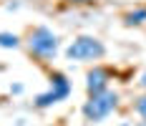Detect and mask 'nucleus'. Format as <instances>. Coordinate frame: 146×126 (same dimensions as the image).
Here are the masks:
<instances>
[{
	"label": "nucleus",
	"mask_w": 146,
	"mask_h": 126,
	"mask_svg": "<svg viewBox=\"0 0 146 126\" xmlns=\"http://www.w3.org/2000/svg\"><path fill=\"white\" fill-rule=\"evenodd\" d=\"M121 126H129V124H121Z\"/></svg>",
	"instance_id": "11"
},
{
	"label": "nucleus",
	"mask_w": 146,
	"mask_h": 126,
	"mask_svg": "<svg viewBox=\"0 0 146 126\" xmlns=\"http://www.w3.org/2000/svg\"><path fill=\"white\" fill-rule=\"evenodd\" d=\"M116 103H118L116 91H108V88H106L101 93H93V96L83 103V116H86L88 121H101V119H106L108 113L116 109Z\"/></svg>",
	"instance_id": "3"
},
{
	"label": "nucleus",
	"mask_w": 146,
	"mask_h": 126,
	"mask_svg": "<svg viewBox=\"0 0 146 126\" xmlns=\"http://www.w3.org/2000/svg\"><path fill=\"white\" fill-rule=\"evenodd\" d=\"M108 81H111V73H108L106 68H101V66H96L93 71H88V76H86V91H88V96L106 91V88H108Z\"/></svg>",
	"instance_id": "5"
},
{
	"label": "nucleus",
	"mask_w": 146,
	"mask_h": 126,
	"mask_svg": "<svg viewBox=\"0 0 146 126\" xmlns=\"http://www.w3.org/2000/svg\"><path fill=\"white\" fill-rule=\"evenodd\" d=\"M123 23L126 25H144L146 23V8H133L123 15Z\"/></svg>",
	"instance_id": "6"
},
{
	"label": "nucleus",
	"mask_w": 146,
	"mask_h": 126,
	"mask_svg": "<svg viewBox=\"0 0 146 126\" xmlns=\"http://www.w3.org/2000/svg\"><path fill=\"white\" fill-rule=\"evenodd\" d=\"M71 3H88V0H71Z\"/></svg>",
	"instance_id": "10"
},
{
	"label": "nucleus",
	"mask_w": 146,
	"mask_h": 126,
	"mask_svg": "<svg viewBox=\"0 0 146 126\" xmlns=\"http://www.w3.org/2000/svg\"><path fill=\"white\" fill-rule=\"evenodd\" d=\"M139 83H141V86H144V88H146V71H144V73H141V81H139Z\"/></svg>",
	"instance_id": "9"
},
{
	"label": "nucleus",
	"mask_w": 146,
	"mask_h": 126,
	"mask_svg": "<svg viewBox=\"0 0 146 126\" xmlns=\"http://www.w3.org/2000/svg\"><path fill=\"white\" fill-rule=\"evenodd\" d=\"M141 126H146V124H141Z\"/></svg>",
	"instance_id": "12"
},
{
	"label": "nucleus",
	"mask_w": 146,
	"mask_h": 126,
	"mask_svg": "<svg viewBox=\"0 0 146 126\" xmlns=\"http://www.w3.org/2000/svg\"><path fill=\"white\" fill-rule=\"evenodd\" d=\"M28 48L33 56L48 61V58H53L58 53V35L50 28H45V25H38V28L30 30V35H28Z\"/></svg>",
	"instance_id": "2"
},
{
	"label": "nucleus",
	"mask_w": 146,
	"mask_h": 126,
	"mask_svg": "<svg viewBox=\"0 0 146 126\" xmlns=\"http://www.w3.org/2000/svg\"><path fill=\"white\" fill-rule=\"evenodd\" d=\"M71 96V81L63 76V73H53L50 76V88L45 91V93H38L35 96V106L38 109H48V106H53V103H60V101H66V98Z\"/></svg>",
	"instance_id": "4"
},
{
	"label": "nucleus",
	"mask_w": 146,
	"mask_h": 126,
	"mask_svg": "<svg viewBox=\"0 0 146 126\" xmlns=\"http://www.w3.org/2000/svg\"><path fill=\"white\" fill-rule=\"evenodd\" d=\"M20 38L15 33H0V48H18Z\"/></svg>",
	"instance_id": "7"
},
{
	"label": "nucleus",
	"mask_w": 146,
	"mask_h": 126,
	"mask_svg": "<svg viewBox=\"0 0 146 126\" xmlns=\"http://www.w3.org/2000/svg\"><path fill=\"white\" fill-rule=\"evenodd\" d=\"M136 113L144 119V124H146V96H141L139 101H136Z\"/></svg>",
	"instance_id": "8"
},
{
	"label": "nucleus",
	"mask_w": 146,
	"mask_h": 126,
	"mask_svg": "<svg viewBox=\"0 0 146 126\" xmlns=\"http://www.w3.org/2000/svg\"><path fill=\"white\" fill-rule=\"evenodd\" d=\"M106 56V45L93 35H78L76 41L66 48L68 61H98Z\"/></svg>",
	"instance_id": "1"
}]
</instances>
